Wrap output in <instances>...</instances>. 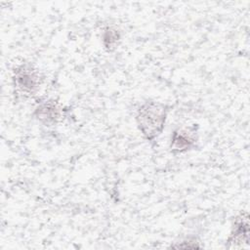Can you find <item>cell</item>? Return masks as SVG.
<instances>
[{
  "label": "cell",
  "instance_id": "1",
  "mask_svg": "<svg viewBox=\"0 0 250 250\" xmlns=\"http://www.w3.org/2000/svg\"><path fill=\"white\" fill-rule=\"evenodd\" d=\"M167 112V106L156 101H147L138 108L136 121L139 130L146 140L154 141L162 133Z\"/></svg>",
  "mask_w": 250,
  "mask_h": 250
},
{
  "label": "cell",
  "instance_id": "2",
  "mask_svg": "<svg viewBox=\"0 0 250 250\" xmlns=\"http://www.w3.org/2000/svg\"><path fill=\"white\" fill-rule=\"evenodd\" d=\"M13 83L18 95L23 98L34 96L41 84L38 71L29 63H23L14 70Z\"/></svg>",
  "mask_w": 250,
  "mask_h": 250
},
{
  "label": "cell",
  "instance_id": "3",
  "mask_svg": "<svg viewBox=\"0 0 250 250\" xmlns=\"http://www.w3.org/2000/svg\"><path fill=\"white\" fill-rule=\"evenodd\" d=\"M227 242H228L229 248H243L248 245L249 224H248V214L246 212L241 213L234 220L231 232Z\"/></svg>",
  "mask_w": 250,
  "mask_h": 250
},
{
  "label": "cell",
  "instance_id": "4",
  "mask_svg": "<svg viewBox=\"0 0 250 250\" xmlns=\"http://www.w3.org/2000/svg\"><path fill=\"white\" fill-rule=\"evenodd\" d=\"M195 131L193 128L178 129L173 132L171 137L170 148L174 153H182L188 151L194 147L196 143Z\"/></svg>",
  "mask_w": 250,
  "mask_h": 250
},
{
  "label": "cell",
  "instance_id": "5",
  "mask_svg": "<svg viewBox=\"0 0 250 250\" xmlns=\"http://www.w3.org/2000/svg\"><path fill=\"white\" fill-rule=\"evenodd\" d=\"M35 116L45 125H53L59 120L61 116V110L55 101L48 100L38 104L35 109Z\"/></svg>",
  "mask_w": 250,
  "mask_h": 250
},
{
  "label": "cell",
  "instance_id": "6",
  "mask_svg": "<svg viewBox=\"0 0 250 250\" xmlns=\"http://www.w3.org/2000/svg\"><path fill=\"white\" fill-rule=\"evenodd\" d=\"M120 39L119 33L116 29L108 27L106 28V30L104 31V35H103V41H104V45L106 49L111 50L112 48H115L117 46V43Z\"/></svg>",
  "mask_w": 250,
  "mask_h": 250
}]
</instances>
